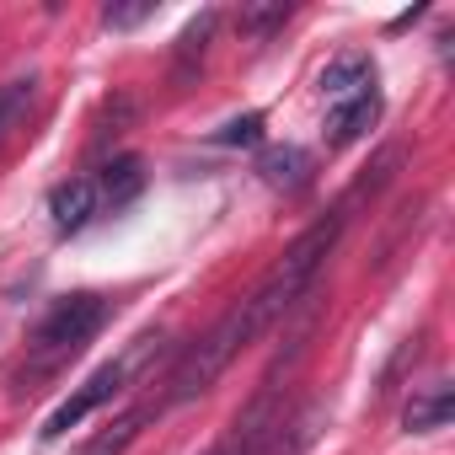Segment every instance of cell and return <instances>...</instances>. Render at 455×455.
I'll use <instances>...</instances> for the list:
<instances>
[{
  "instance_id": "1",
  "label": "cell",
  "mask_w": 455,
  "mask_h": 455,
  "mask_svg": "<svg viewBox=\"0 0 455 455\" xmlns=\"http://www.w3.org/2000/svg\"><path fill=\"white\" fill-rule=\"evenodd\" d=\"M108 322V300L102 295H65L44 322H38V332H33V343H28V359L17 364V396L22 391H38L44 380H54L92 338H97V327Z\"/></svg>"
},
{
  "instance_id": "2",
  "label": "cell",
  "mask_w": 455,
  "mask_h": 455,
  "mask_svg": "<svg viewBox=\"0 0 455 455\" xmlns=\"http://www.w3.org/2000/svg\"><path fill=\"white\" fill-rule=\"evenodd\" d=\"M258 338V327H252V316H247V306H231L225 311L182 359H177V370H172V380H166V407H177V402H193V396H204L220 375H225V364H231L247 343Z\"/></svg>"
},
{
  "instance_id": "3",
  "label": "cell",
  "mask_w": 455,
  "mask_h": 455,
  "mask_svg": "<svg viewBox=\"0 0 455 455\" xmlns=\"http://www.w3.org/2000/svg\"><path fill=\"white\" fill-rule=\"evenodd\" d=\"M150 348H156V343L145 338V343H140L134 354H124V359H113V364H102V370H97V375H92V380H86V386H81V391L70 396V402H60V407L49 412V423H44V439H60V434H70V428H76L81 418H92V412H97L102 402H113V396L124 391L129 370H134V364H140V359H145Z\"/></svg>"
},
{
  "instance_id": "4",
  "label": "cell",
  "mask_w": 455,
  "mask_h": 455,
  "mask_svg": "<svg viewBox=\"0 0 455 455\" xmlns=\"http://www.w3.org/2000/svg\"><path fill=\"white\" fill-rule=\"evenodd\" d=\"M364 92H375V65H370V54H338V60L322 70V97H327V108H343V102H354V97H364Z\"/></svg>"
},
{
  "instance_id": "5",
  "label": "cell",
  "mask_w": 455,
  "mask_h": 455,
  "mask_svg": "<svg viewBox=\"0 0 455 455\" xmlns=\"http://www.w3.org/2000/svg\"><path fill=\"white\" fill-rule=\"evenodd\" d=\"M214 28H220V12H198V17L177 33V44H172V81H177V86H188V81L204 70V54H209Z\"/></svg>"
},
{
  "instance_id": "6",
  "label": "cell",
  "mask_w": 455,
  "mask_h": 455,
  "mask_svg": "<svg viewBox=\"0 0 455 455\" xmlns=\"http://www.w3.org/2000/svg\"><path fill=\"white\" fill-rule=\"evenodd\" d=\"M450 412H455L450 380H428V386H418V391L407 396V407H402V428H407V434H434V428L450 423Z\"/></svg>"
},
{
  "instance_id": "7",
  "label": "cell",
  "mask_w": 455,
  "mask_h": 455,
  "mask_svg": "<svg viewBox=\"0 0 455 455\" xmlns=\"http://www.w3.org/2000/svg\"><path fill=\"white\" fill-rule=\"evenodd\" d=\"M49 214H54V231H81V225L97 214V182L92 177H70L49 193Z\"/></svg>"
},
{
  "instance_id": "8",
  "label": "cell",
  "mask_w": 455,
  "mask_h": 455,
  "mask_svg": "<svg viewBox=\"0 0 455 455\" xmlns=\"http://www.w3.org/2000/svg\"><path fill=\"white\" fill-rule=\"evenodd\" d=\"M375 118H380V92H364V97H354V102L332 108V113H327V145H332V150H343V145L364 140V134L375 129Z\"/></svg>"
},
{
  "instance_id": "9",
  "label": "cell",
  "mask_w": 455,
  "mask_h": 455,
  "mask_svg": "<svg viewBox=\"0 0 455 455\" xmlns=\"http://www.w3.org/2000/svg\"><path fill=\"white\" fill-rule=\"evenodd\" d=\"M258 172H263L268 188H279V193H300V188L311 182V150H300V145H274V150L258 156Z\"/></svg>"
},
{
  "instance_id": "10",
  "label": "cell",
  "mask_w": 455,
  "mask_h": 455,
  "mask_svg": "<svg viewBox=\"0 0 455 455\" xmlns=\"http://www.w3.org/2000/svg\"><path fill=\"white\" fill-rule=\"evenodd\" d=\"M140 188H145V166H140L134 156H118V161L102 166V188H97V198H108V204L118 209V204H129Z\"/></svg>"
},
{
  "instance_id": "11",
  "label": "cell",
  "mask_w": 455,
  "mask_h": 455,
  "mask_svg": "<svg viewBox=\"0 0 455 455\" xmlns=\"http://www.w3.org/2000/svg\"><path fill=\"white\" fill-rule=\"evenodd\" d=\"M140 423H145V412H124V418H113L102 434H92L76 455H124L129 444H134V434H140Z\"/></svg>"
},
{
  "instance_id": "12",
  "label": "cell",
  "mask_w": 455,
  "mask_h": 455,
  "mask_svg": "<svg viewBox=\"0 0 455 455\" xmlns=\"http://www.w3.org/2000/svg\"><path fill=\"white\" fill-rule=\"evenodd\" d=\"M236 22H242V33H247V38H258V44H263L274 28H284V22H290V6H284V0H268V6H242V17H236Z\"/></svg>"
},
{
  "instance_id": "13",
  "label": "cell",
  "mask_w": 455,
  "mask_h": 455,
  "mask_svg": "<svg viewBox=\"0 0 455 455\" xmlns=\"http://www.w3.org/2000/svg\"><path fill=\"white\" fill-rule=\"evenodd\" d=\"M156 17V0H129V6H102V28H113V33H129V28H140V22H150Z\"/></svg>"
},
{
  "instance_id": "14",
  "label": "cell",
  "mask_w": 455,
  "mask_h": 455,
  "mask_svg": "<svg viewBox=\"0 0 455 455\" xmlns=\"http://www.w3.org/2000/svg\"><path fill=\"white\" fill-rule=\"evenodd\" d=\"M33 102V76L28 81H12V86H0V140H6V129L17 124V113Z\"/></svg>"
},
{
  "instance_id": "15",
  "label": "cell",
  "mask_w": 455,
  "mask_h": 455,
  "mask_svg": "<svg viewBox=\"0 0 455 455\" xmlns=\"http://www.w3.org/2000/svg\"><path fill=\"white\" fill-rule=\"evenodd\" d=\"M214 140H220V145H258V140H263V113H242V118H231L225 129H214Z\"/></svg>"
}]
</instances>
